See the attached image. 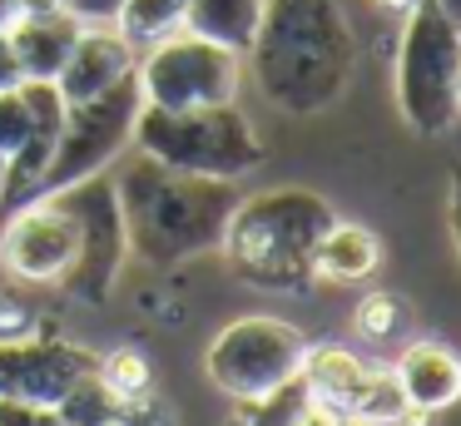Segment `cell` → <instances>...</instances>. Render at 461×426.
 I'll return each instance as SVG.
<instances>
[{
  "label": "cell",
  "instance_id": "6da1fadb",
  "mask_svg": "<svg viewBox=\"0 0 461 426\" xmlns=\"http://www.w3.org/2000/svg\"><path fill=\"white\" fill-rule=\"evenodd\" d=\"M249 59L263 99L283 114L308 119L342 99L357 40L338 0H263Z\"/></svg>",
  "mask_w": 461,
  "mask_h": 426
},
{
  "label": "cell",
  "instance_id": "7a4b0ae2",
  "mask_svg": "<svg viewBox=\"0 0 461 426\" xmlns=\"http://www.w3.org/2000/svg\"><path fill=\"white\" fill-rule=\"evenodd\" d=\"M114 194H120L124 243L149 267H179L189 258L213 253L243 198L233 178L184 174L149 154L124 164V174L114 178Z\"/></svg>",
  "mask_w": 461,
  "mask_h": 426
},
{
  "label": "cell",
  "instance_id": "3957f363",
  "mask_svg": "<svg viewBox=\"0 0 461 426\" xmlns=\"http://www.w3.org/2000/svg\"><path fill=\"white\" fill-rule=\"evenodd\" d=\"M332 223L338 213L322 194L268 188V194L239 198L219 248L229 253L239 283L263 287V293H298L312 283V253Z\"/></svg>",
  "mask_w": 461,
  "mask_h": 426
},
{
  "label": "cell",
  "instance_id": "277c9868",
  "mask_svg": "<svg viewBox=\"0 0 461 426\" xmlns=\"http://www.w3.org/2000/svg\"><path fill=\"white\" fill-rule=\"evenodd\" d=\"M134 149L169 168L184 174H203V178H233L263 164V144L253 134L249 114L239 104H203V109H159V104H140L134 119Z\"/></svg>",
  "mask_w": 461,
  "mask_h": 426
},
{
  "label": "cell",
  "instance_id": "5b68a950",
  "mask_svg": "<svg viewBox=\"0 0 461 426\" xmlns=\"http://www.w3.org/2000/svg\"><path fill=\"white\" fill-rule=\"evenodd\" d=\"M461 30L441 15L437 0H417L407 10V30L397 45V104L417 134H447L461 119Z\"/></svg>",
  "mask_w": 461,
  "mask_h": 426
},
{
  "label": "cell",
  "instance_id": "8992f818",
  "mask_svg": "<svg viewBox=\"0 0 461 426\" xmlns=\"http://www.w3.org/2000/svg\"><path fill=\"white\" fill-rule=\"evenodd\" d=\"M308 337L283 317H239L209 342V367L213 386H223L239 402H273L283 386L298 382Z\"/></svg>",
  "mask_w": 461,
  "mask_h": 426
},
{
  "label": "cell",
  "instance_id": "52a82bcc",
  "mask_svg": "<svg viewBox=\"0 0 461 426\" xmlns=\"http://www.w3.org/2000/svg\"><path fill=\"white\" fill-rule=\"evenodd\" d=\"M140 104H144V95H140V75H134V69L120 85L104 89V95L65 104V124H60V139H55V159H50V168H45L41 194L70 188L90 174H104V168L120 159V149H130Z\"/></svg>",
  "mask_w": 461,
  "mask_h": 426
},
{
  "label": "cell",
  "instance_id": "ba28073f",
  "mask_svg": "<svg viewBox=\"0 0 461 426\" xmlns=\"http://www.w3.org/2000/svg\"><path fill=\"white\" fill-rule=\"evenodd\" d=\"M134 75H140L144 104H159V109L229 104L233 89H239V55L179 30V35L149 45V55L134 65Z\"/></svg>",
  "mask_w": 461,
  "mask_h": 426
},
{
  "label": "cell",
  "instance_id": "9c48e42d",
  "mask_svg": "<svg viewBox=\"0 0 461 426\" xmlns=\"http://www.w3.org/2000/svg\"><path fill=\"white\" fill-rule=\"evenodd\" d=\"M60 204L75 213V228H80V248H75V267L60 287H70L80 303L100 307L110 303L114 283H120V267H124V218H120V194H114V178L110 174H90L70 188H55Z\"/></svg>",
  "mask_w": 461,
  "mask_h": 426
},
{
  "label": "cell",
  "instance_id": "30bf717a",
  "mask_svg": "<svg viewBox=\"0 0 461 426\" xmlns=\"http://www.w3.org/2000/svg\"><path fill=\"white\" fill-rule=\"evenodd\" d=\"M80 228L60 194H41L0 223V263L31 283H65L75 267Z\"/></svg>",
  "mask_w": 461,
  "mask_h": 426
},
{
  "label": "cell",
  "instance_id": "8fae6325",
  "mask_svg": "<svg viewBox=\"0 0 461 426\" xmlns=\"http://www.w3.org/2000/svg\"><path fill=\"white\" fill-rule=\"evenodd\" d=\"M100 357L65 337H0V396L5 402L60 406L80 376H90Z\"/></svg>",
  "mask_w": 461,
  "mask_h": 426
},
{
  "label": "cell",
  "instance_id": "7c38bea8",
  "mask_svg": "<svg viewBox=\"0 0 461 426\" xmlns=\"http://www.w3.org/2000/svg\"><path fill=\"white\" fill-rule=\"evenodd\" d=\"M134 65H140V59H134V45L120 30H80V40H75L70 59L60 65L55 85H60L65 104H80V99H95L110 85H120Z\"/></svg>",
  "mask_w": 461,
  "mask_h": 426
},
{
  "label": "cell",
  "instance_id": "4fadbf2b",
  "mask_svg": "<svg viewBox=\"0 0 461 426\" xmlns=\"http://www.w3.org/2000/svg\"><path fill=\"white\" fill-rule=\"evenodd\" d=\"M55 412H60L65 426H174L169 406H164L159 396L130 402V396H120L110 382H104L100 367H95L90 376H80Z\"/></svg>",
  "mask_w": 461,
  "mask_h": 426
},
{
  "label": "cell",
  "instance_id": "5bb4252c",
  "mask_svg": "<svg viewBox=\"0 0 461 426\" xmlns=\"http://www.w3.org/2000/svg\"><path fill=\"white\" fill-rule=\"evenodd\" d=\"M397 382L411 412H447L461 402V357L447 342H411L397 362Z\"/></svg>",
  "mask_w": 461,
  "mask_h": 426
},
{
  "label": "cell",
  "instance_id": "9a60e30c",
  "mask_svg": "<svg viewBox=\"0 0 461 426\" xmlns=\"http://www.w3.org/2000/svg\"><path fill=\"white\" fill-rule=\"evenodd\" d=\"M80 20L70 10H45V15H21L5 40H11L15 59H21V75L25 79H55L60 65L70 59L75 40H80Z\"/></svg>",
  "mask_w": 461,
  "mask_h": 426
},
{
  "label": "cell",
  "instance_id": "2e32d148",
  "mask_svg": "<svg viewBox=\"0 0 461 426\" xmlns=\"http://www.w3.org/2000/svg\"><path fill=\"white\" fill-rule=\"evenodd\" d=\"M382 267V243L372 228L362 223H332L318 238V253H312V277H332V283H362Z\"/></svg>",
  "mask_w": 461,
  "mask_h": 426
},
{
  "label": "cell",
  "instance_id": "e0dca14e",
  "mask_svg": "<svg viewBox=\"0 0 461 426\" xmlns=\"http://www.w3.org/2000/svg\"><path fill=\"white\" fill-rule=\"evenodd\" d=\"M362 376H367V367H362L348 347H332V342L308 347V352H303V367H298V382L308 386V402L332 406V412H342V416H348L352 396L362 392Z\"/></svg>",
  "mask_w": 461,
  "mask_h": 426
},
{
  "label": "cell",
  "instance_id": "ac0fdd59",
  "mask_svg": "<svg viewBox=\"0 0 461 426\" xmlns=\"http://www.w3.org/2000/svg\"><path fill=\"white\" fill-rule=\"evenodd\" d=\"M258 20H263V0H189V10H184L189 35L213 40V45L233 50V55H249Z\"/></svg>",
  "mask_w": 461,
  "mask_h": 426
},
{
  "label": "cell",
  "instance_id": "d6986e66",
  "mask_svg": "<svg viewBox=\"0 0 461 426\" xmlns=\"http://www.w3.org/2000/svg\"><path fill=\"white\" fill-rule=\"evenodd\" d=\"M184 10H189V0H124L114 25H120V35L130 40L134 50H149V45H159V40L179 35Z\"/></svg>",
  "mask_w": 461,
  "mask_h": 426
},
{
  "label": "cell",
  "instance_id": "ffe728a7",
  "mask_svg": "<svg viewBox=\"0 0 461 426\" xmlns=\"http://www.w3.org/2000/svg\"><path fill=\"white\" fill-rule=\"evenodd\" d=\"M407 396H402V382L397 372H387V367H367V376H362V392L352 396L348 406V421H362V426H397L407 421Z\"/></svg>",
  "mask_w": 461,
  "mask_h": 426
},
{
  "label": "cell",
  "instance_id": "44dd1931",
  "mask_svg": "<svg viewBox=\"0 0 461 426\" xmlns=\"http://www.w3.org/2000/svg\"><path fill=\"white\" fill-rule=\"evenodd\" d=\"M407 327V303L397 293H367L357 303V332L372 342H397Z\"/></svg>",
  "mask_w": 461,
  "mask_h": 426
},
{
  "label": "cell",
  "instance_id": "7402d4cb",
  "mask_svg": "<svg viewBox=\"0 0 461 426\" xmlns=\"http://www.w3.org/2000/svg\"><path fill=\"white\" fill-rule=\"evenodd\" d=\"M100 376H104V382H110L120 396H130V402L154 396V372H149V362H144L134 347H120L114 357H100Z\"/></svg>",
  "mask_w": 461,
  "mask_h": 426
},
{
  "label": "cell",
  "instance_id": "603a6c76",
  "mask_svg": "<svg viewBox=\"0 0 461 426\" xmlns=\"http://www.w3.org/2000/svg\"><path fill=\"white\" fill-rule=\"evenodd\" d=\"M31 124H35V109H31V99L21 95V85L0 89V154L11 159L15 149L31 139Z\"/></svg>",
  "mask_w": 461,
  "mask_h": 426
},
{
  "label": "cell",
  "instance_id": "cb8c5ba5",
  "mask_svg": "<svg viewBox=\"0 0 461 426\" xmlns=\"http://www.w3.org/2000/svg\"><path fill=\"white\" fill-rule=\"evenodd\" d=\"M0 426H65L55 406H35V402H5L0 396Z\"/></svg>",
  "mask_w": 461,
  "mask_h": 426
},
{
  "label": "cell",
  "instance_id": "d4e9b609",
  "mask_svg": "<svg viewBox=\"0 0 461 426\" xmlns=\"http://www.w3.org/2000/svg\"><path fill=\"white\" fill-rule=\"evenodd\" d=\"M65 10H70L80 25H110L114 15H120V5L124 0H60Z\"/></svg>",
  "mask_w": 461,
  "mask_h": 426
},
{
  "label": "cell",
  "instance_id": "484cf974",
  "mask_svg": "<svg viewBox=\"0 0 461 426\" xmlns=\"http://www.w3.org/2000/svg\"><path fill=\"white\" fill-rule=\"evenodd\" d=\"M21 59H15V50H11V40L0 35V89H15L21 85Z\"/></svg>",
  "mask_w": 461,
  "mask_h": 426
},
{
  "label": "cell",
  "instance_id": "4316f807",
  "mask_svg": "<svg viewBox=\"0 0 461 426\" xmlns=\"http://www.w3.org/2000/svg\"><path fill=\"white\" fill-rule=\"evenodd\" d=\"M298 426H352L342 412H332V406H318V402H308V412L298 416Z\"/></svg>",
  "mask_w": 461,
  "mask_h": 426
},
{
  "label": "cell",
  "instance_id": "83f0119b",
  "mask_svg": "<svg viewBox=\"0 0 461 426\" xmlns=\"http://www.w3.org/2000/svg\"><path fill=\"white\" fill-rule=\"evenodd\" d=\"M451 238L461 248V164L451 168Z\"/></svg>",
  "mask_w": 461,
  "mask_h": 426
},
{
  "label": "cell",
  "instance_id": "f1b7e54d",
  "mask_svg": "<svg viewBox=\"0 0 461 426\" xmlns=\"http://www.w3.org/2000/svg\"><path fill=\"white\" fill-rule=\"evenodd\" d=\"M15 20H21V0H0V35H5Z\"/></svg>",
  "mask_w": 461,
  "mask_h": 426
},
{
  "label": "cell",
  "instance_id": "f546056e",
  "mask_svg": "<svg viewBox=\"0 0 461 426\" xmlns=\"http://www.w3.org/2000/svg\"><path fill=\"white\" fill-rule=\"evenodd\" d=\"M45 10H65L60 0H21V15H45Z\"/></svg>",
  "mask_w": 461,
  "mask_h": 426
},
{
  "label": "cell",
  "instance_id": "4dcf8cb0",
  "mask_svg": "<svg viewBox=\"0 0 461 426\" xmlns=\"http://www.w3.org/2000/svg\"><path fill=\"white\" fill-rule=\"evenodd\" d=\"M437 5H441V15H447V20H451V25H456V30H461V0H437Z\"/></svg>",
  "mask_w": 461,
  "mask_h": 426
},
{
  "label": "cell",
  "instance_id": "1f68e13d",
  "mask_svg": "<svg viewBox=\"0 0 461 426\" xmlns=\"http://www.w3.org/2000/svg\"><path fill=\"white\" fill-rule=\"evenodd\" d=\"M377 5H382V10H392V15H407V10L417 5V0H377Z\"/></svg>",
  "mask_w": 461,
  "mask_h": 426
},
{
  "label": "cell",
  "instance_id": "d6a6232c",
  "mask_svg": "<svg viewBox=\"0 0 461 426\" xmlns=\"http://www.w3.org/2000/svg\"><path fill=\"white\" fill-rule=\"evenodd\" d=\"M0 184H5V154H0Z\"/></svg>",
  "mask_w": 461,
  "mask_h": 426
},
{
  "label": "cell",
  "instance_id": "836d02e7",
  "mask_svg": "<svg viewBox=\"0 0 461 426\" xmlns=\"http://www.w3.org/2000/svg\"><path fill=\"white\" fill-rule=\"evenodd\" d=\"M456 89H461V75H456Z\"/></svg>",
  "mask_w": 461,
  "mask_h": 426
}]
</instances>
